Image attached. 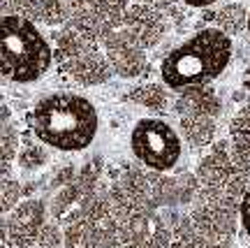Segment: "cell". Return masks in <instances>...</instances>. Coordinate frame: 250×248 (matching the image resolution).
Segmentation results:
<instances>
[{
    "label": "cell",
    "instance_id": "6da1fadb",
    "mask_svg": "<svg viewBox=\"0 0 250 248\" xmlns=\"http://www.w3.org/2000/svg\"><path fill=\"white\" fill-rule=\"evenodd\" d=\"M100 114L95 105L77 93H51L33 109V133L49 149L77 153L95 142Z\"/></svg>",
    "mask_w": 250,
    "mask_h": 248
},
{
    "label": "cell",
    "instance_id": "7a4b0ae2",
    "mask_svg": "<svg viewBox=\"0 0 250 248\" xmlns=\"http://www.w3.org/2000/svg\"><path fill=\"white\" fill-rule=\"evenodd\" d=\"M232 61V37L218 28H204L167 53L160 65L165 86L183 90L190 86L211 84Z\"/></svg>",
    "mask_w": 250,
    "mask_h": 248
},
{
    "label": "cell",
    "instance_id": "3957f363",
    "mask_svg": "<svg viewBox=\"0 0 250 248\" xmlns=\"http://www.w3.org/2000/svg\"><path fill=\"white\" fill-rule=\"evenodd\" d=\"M54 63V46L35 21L19 14H0V77L14 84L42 79Z\"/></svg>",
    "mask_w": 250,
    "mask_h": 248
},
{
    "label": "cell",
    "instance_id": "277c9868",
    "mask_svg": "<svg viewBox=\"0 0 250 248\" xmlns=\"http://www.w3.org/2000/svg\"><path fill=\"white\" fill-rule=\"evenodd\" d=\"M54 58L61 70L81 86H100L114 74L104 51L100 49V42L81 35L70 23L56 35Z\"/></svg>",
    "mask_w": 250,
    "mask_h": 248
},
{
    "label": "cell",
    "instance_id": "5b68a950",
    "mask_svg": "<svg viewBox=\"0 0 250 248\" xmlns=\"http://www.w3.org/2000/svg\"><path fill=\"white\" fill-rule=\"evenodd\" d=\"M62 239L67 248H116V218L109 195L93 190L88 197H83L67 223Z\"/></svg>",
    "mask_w": 250,
    "mask_h": 248
},
{
    "label": "cell",
    "instance_id": "8992f818",
    "mask_svg": "<svg viewBox=\"0 0 250 248\" xmlns=\"http://www.w3.org/2000/svg\"><path fill=\"white\" fill-rule=\"evenodd\" d=\"M130 151L151 172H169L179 165L183 144L181 135L167 121L160 118H142L130 133Z\"/></svg>",
    "mask_w": 250,
    "mask_h": 248
},
{
    "label": "cell",
    "instance_id": "52a82bcc",
    "mask_svg": "<svg viewBox=\"0 0 250 248\" xmlns=\"http://www.w3.org/2000/svg\"><path fill=\"white\" fill-rule=\"evenodd\" d=\"M199 193L229 202H241L248 188V172L234 156L232 144L220 142L199 160L197 167Z\"/></svg>",
    "mask_w": 250,
    "mask_h": 248
},
{
    "label": "cell",
    "instance_id": "ba28073f",
    "mask_svg": "<svg viewBox=\"0 0 250 248\" xmlns=\"http://www.w3.org/2000/svg\"><path fill=\"white\" fill-rule=\"evenodd\" d=\"M236 213H239V202L199 193L195 209L190 213V223L213 248H223L234 237Z\"/></svg>",
    "mask_w": 250,
    "mask_h": 248
},
{
    "label": "cell",
    "instance_id": "9c48e42d",
    "mask_svg": "<svg viewBox=\"0 0 250 248\" xmlns=\"http://www.w3.org/2000/svg\"><path fill=\"white\" fill-rule=\"evenodd\" d=\"M102 51L107 56L114 74L123 77V79L142 77V74H146V70H148L146 49H142V46L137 45L123 28H116V30H111V33L104 37Z\"/></svg>",
    "mask_w": 250,
    "mask_h": 248
},
{
    "label": "cell",
    "instance_id": "30bf717a",
    "mask_svg": "<svg viewBox=\"0 0 250 248\" xmlns=\"http://www.w3.org/2000/svg\"><path fill=\"white\" fill-rule=\"evenodd\" d=\"M121 28L142 49H153L155 45H160V40L167 33V19H165L160 9H155L139 0L134 5H127Z\"/></svg>",
    "mask_w": 250,
    "mask_h": 248
},
{
    "label": "cell",
    "instance_id": "8fae6325",
    "mask_svg": "<svg viewBox=\"0 0 250 248\" xmlns=\"http://www.w3.org/2000/svg\"><path fill=\"white\" fill-rule=\"evenodd\" d=\"M44 202L40 200H26L17 204L7 218V241L17 248L33 246L44 225Z\"/></svg>",
    "mask_w": 250,
    "mask_h": 248
},
{
    "label": "cell",
    "instance_id": "7c38bea8",
    "mask_svg": "<svg viewBox=\"0 0 250 248\" xmlns=\"http://www.w3.org/2000/svg\"><path fill=\"white\" fill-rule=\"evenodd\" d=\"M67 23L72 28H77L81 35L90 37L95 42H104V37L116 30L109 23V19L104 17V12L100 9L98 0H70V17Z\"/></svg>",
    "mask_w": 250,
    "mask_h": 248
},
{
    "label": "cell",
    "instance_id": "4fadbf2b",
    "mask_svg": "<svg viewBox=\"0 0 250 248\" xmlns=\"http://www.w3.org/2000/svg\"><path fill=\"white\" fill-rule=\"evenodd\" d=\"M12 14L44 26H61L70 17V0H12Z\"/></svg>",
    "mask_w": 250,
    "mask_h": 248
},
{
    "label": "cell",
    "instance_id": "5bb4252c",
    "mask_svg": "<svg viewBox=\"0 0 250 248\" xmlns=\"http://www.w3.org/2000/svg\"><path fill=\"white\" fill-rule=\"evenodd\" d=\"M223 109V102L218 98L213 89H208L206 84L202 86H190V89L181 90L179 100H176V112L179 116L186 114H199V116H218Z\"/></svg>",
    "mask_w": 250,
    "mask_h": 248
},
{
    "label": "cell",
    "instance_id": "9a60e30c",
    "mask_svg": "<svg viewBox=\"0 0 250 248\" xmlns=\"http://www.w3.org/2000/svg\"><path fill=\"white\" fill-rule=\"evenodd\" d=\"M181 137L192 146H208L215 137V118L213 116L186 114L179 121Z\"/></svg>",
    "mask_w": 250,
    "mask_h": 248
},
{
    "label": "cell",
    "instance_id": "2e32d148",
    "mask_svg": "<svg viewBox=\"0 0 250 248\" xmlns=\"http://www.w3.org/2000/svg\"><path fill=\"white\" fill-rule=\"evenodd\" d=\"M229 139L232 151L239 158L246 172L250 174V107H243L229 123Z\"/></svg>",
    "mask_w": 250,
    "mask_h": 248
},
{
    "label": "cell",
    "instance_id": "e0dca14e",
    "mask_svg": "<svg viewBox=\"0 0 250 248\" xmlns=\"http://www.w3.org/2000/svg\"><path fill=\"white\" fill-rule=\"evenodd\" d=\"M213 23L218 30H223L225 35H239L248 26V9L239 5V2H229L213 12Z\"/></svg>",
    "mask_w": 250,
    "mask_h": 248
},
{
    "label": "cell",
    "instance_id": "ac0fdd59",
    "mask_svg": "<svg viewBox=\"0 0 250 248\" xmlns=\"http://www.w3.org/2000/svg\"><path fill=\"white\" fill-rule=\"evenodd\" d=\"M127 100L151 112H165L169 105V93H167V86L162 84H142L127 93Z\"/></svg>",
    "mask_w": 250,
    "mask_h": 248
},
{
    "label": "cell",
    "instance_id": "d6986e66",
    "mask_svg": "<svg viewBox=\"0 0 250 248\" xmlns=\"http://www.w3.org/2000/svg\"><path fill=\"white\" fill-rule=\"evenodd\" d=\"M21 197V183H19L9 165H0V216L12 211Z\"/></svg>",
    "mask_w": 250,
    "mask_h": 248
},
{
    "label": "cell",
    "instance_id": "ffe728a7",
    "mask_svg": "<svg viewBox=\"0 0 250 248\" xmlns=\"http://www.w3.org/2000/svg\"><path fill=\"white\" fill-rule=\"evenodd\" d=\"M19 153V135L7 123L0 121V165H9Z\"/></svg>",
    "mask_w": 250,
    "mask_h": 248
},
{
    "label": "cell",
    "instance_id": "44dd1931",
    "mask_svg": "<svg viewBox=\"0 0 250 248\" xmlns=\"http://www.w3.org/2000/svg\"><path fill=\"white\" fill-rule=\"evenodd\" d=\"M19 165L23 169H40L46 165L49 153L44 151V146H37V144H26L23 149L17 153Z\"/></svg>",
    "mask_w": 250,
    "mask_h": 248
},
{
    "label": "cell",
    "instance_id": "7402d4cb",
    "mask_svg": "<svg viewBox=\"0 0 250 248\" xmlns=\"http://www.w3.org/2000/svg\"><path fill=\"white\" fill-rule=\"evenodd\" d=\"M100 9L104 12V17L109 19V23L114 28H121V21L125 17V9H127V0H98Z\"/></svg>",
    "mask_w": 250,
    "mask_h": 248
},
{
    "label": "cell",
    "instance_id": "603a6c76",
    "mask_svg": "<svg viewBox=\"0 0 250 248\" xmlns=\"http://www.w3.org/2000/svg\"><path fill=\"white\" fill-rule=\"evenodd\" d=\"M37 248H58L62 244V234L56 223H44L37 234Z\"/></svg>",
    "mask_w": 250,
    "mask_h": 248
},
{
    "label": "cell",
    "instance_id": "cb8c5ba5",
    "mask_svg": "<svg viewBox=\"0 0 250 248\" xmlns=\"http://www.w3.org/2000/svg\"><path fill=\"white\" fill-rule=\"evenodd\" d=\"M239 218H241L243 230H246V234H248V239H250V183L246 188V193H243L241 202H239Z\"/></svg>",
    "mask_w": 250,
    "mask_h": 248
},
{
    "label": "cell",
    "instance_id": "d4e9b609",
    "mask_svg": "<svg viewBox=\"0 0 250 248\" xmlns=\"http://www.w3.org/2000/svg\"><path fill=\"white\" fill-rule=\"evenodd\" d=\"M146 5H151V7L160 9V12H169V9L176 7V0H142Z\"/></svg>",
    "mask_w": 250,
    "mask_h": 248
},
{
    "label": "cell",
    "instance_id": "484cf974",
    "mask_svg": "<svg viewBox=\"0 0 250 248\" xmlns=\"http://www.w3.org/2000/svg\"><path fill=\"white\" fill-rule=\"evenodd\" d=\"M183 2L190 5V7H208V5H213L218 0H183Z\"/></svg>",
    "mask_w": 250,
    "mask_h": 248
},
{
    "label": "cell",
    "instance_id": "4316f807",
    "mask_svg": "<svg viewBox=\"0 0 250 248\" xmlns=\"http://www.w3.org/2000/svg\"><path fill=\"white\" fill-rule=\"evenodd\" d=\"M2 241H7V221L0 216V244Z\"/></svg>",
    "mask_w": 250,
    "mask_h": 248
},
{
    "label": "cell",
    "instance_id": "83f0119b",
    "mask_svg": "<svg viewBox=\"0 0 250 248\" xmlns=\"http://www.w3.org/2000/svg\"><path fill=\"white\" fill-rule=\"evenodd\" d=\"M9 118V112H7V105L2 102V98H0V121H7Z\"/></svg>",
    "mask_w": 250,
    "mask_h": 248
},
{
    "label": "cell",
    "instance_id": "f1b7e54d",
    "mask_svg": "<svg viewBox=\"0 0 250 248\" xmlns=\"http://www.w3.org/2000/svg\"><path fill=\"white\" fill-rule=\"evenodd\" d=\"M246 30H248V35H250V9H248V26H246Z\"/></svg>",
    "mask_w": 250,
    "mask_h": 248
}]
</instances>
